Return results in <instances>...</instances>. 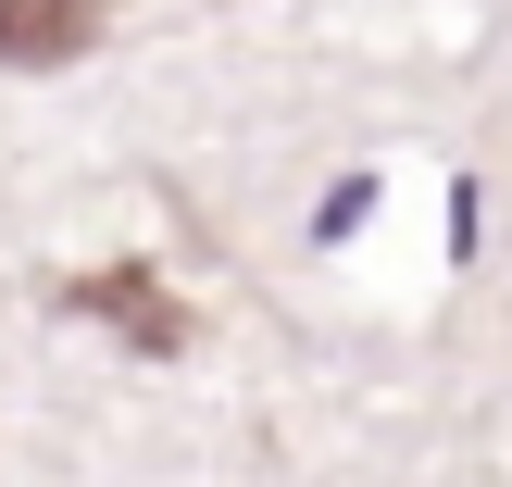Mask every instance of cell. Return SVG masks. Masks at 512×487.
<instances>
[{
    "label": "cell",
    "mask_w": 512,
    "mask_h": 487,
    "mask_svg": "<svg viewBox=\"0 0 512 487\" xmlns=\"http://www.w3.org/2000/svg\"><path fill=\"white\" fill-rule=\"evenodd\" d=\"M63 313H100L113 338H138V350H188V300H175L150 263H100V275H75Z\"/></svg>",
    "instance_id": "obj_1"
},
{
    "label": "cell",
    "mask_w": 512,
    "mask_h": 487,
    "mask_svg": "<svg viewBox=\"0 0 512 487\" xmlns=\"http://www.w3.org/2000/svg\"><path fill=\"white\" fill-rule=\"evenodd\" d=\"M100 13H113V0H0V63H25V75L75 63V50L100 38Z\"/></svg>",
    "instance_id": "obj_2"
},
{
    "label": "cell",
    "mask_w": 512,
    "mask_h": 487,
    "mask_svg": "<svg viewBox=\"0 0 512 487\" xmlns=\"http://www.w3.org/2000/svg\"><path fill=\"white\" fill-rule=\"evenodd\" d=\"M363 213H375V175H338V188H325V213H313V238H350Z\"/></svg>",
    "instance_id": "obj_3"
}]
</instances>
